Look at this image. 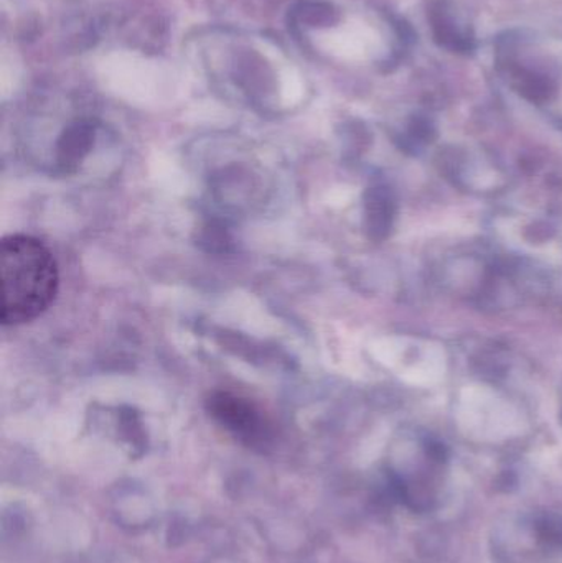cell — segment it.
<instances>
[{"instance_id":"6da1fadb","label":"cell","mask_w":562,"mask_h":563,"mask_svg":"<svg viewBox=\"0 0 562 563\" xmlns=\"http://www.w3.org/2000/svg\"><path fill=\"white\" fill-rule=\"evenodd\" d=\"M2 324L29 323L55 300L58 266L42 241L25 234L3 238L0 244Z\"/></svg>"}]
</instances>
